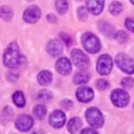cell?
<instances>
[{
    "instance_id": "cell-13",
    "label": "cell",
    "mask_w": 134,
    "mask_h": 134,
    "mask_svg": "<svg viewBox=\"0 0 134 134\" xmlns=\"http://www.w3.org/2000/svg\"><path fill=\"white\" fill-rule=\"evenodd\" d=\"M87 9L93 15H99L103 12L105 0H86Z\"/></svg>"
},
{
    "instance_id": "cell-1",
    "label": "cell",
    "mask_w": 134,
    "mask_h": 134,
    "mask_svg": "<svg viewBox=\"0 0 134 134\" xmlns=\"http://www.w3.org/2000/svg\"><path fill=\"white\" fill-rule=\"evenodd\" d=\"M24 57L21 54L19 46L16 42H10L3 54V64L8 68H16L22 65Z\"/></svg>"
},
{
    "instance_id": "cell-29",
    "label": "cell",
    "mask_w": 134,
    "mask_h": 134,
    "mask_svg": "<svg viewBox=\"0 0 134 134\" xmlns=\"http://www.w3.org/2000/svg\"><path fill=\"white\" fill-rule=\"evenodd\" d=\"M95 87L98 89V90H105L109 87V82L104 80V79H99L95 82Z\"/></svg>"
},
{
    "instance_id": "cell-30",
    "label": "cell",
    "mask_w": 134,
    "mask_h": 134,
    "mask_svg": "<svg viewBox=\"0 0 134 134\" xmlns=\"http://www.w3.org/2000/svg\"><path fill=\"white\" fill-rule=\"evenodd\" d=\"M19 77H20V75H19V72H17V71H15V70H12V71H8L7 73H6V79L9 81V82H16V81H18L19 80Z\"/></svg>"
},
{
    "instance_id": "cell-3",
    "label": "cell",
    "mask_w": 134,
    "mask_h": 134,
    "mask_svg": "<svg viewBox=\"0 0 134 134\" xmlns=\"http://www.w3.org/2000/svg\"><path fill=\"white\" fill-rule=\"evenodd\" d=\"M115 63L121 71H124L128 74L134 73V60L132 58H130L128 54L118 53L115 58Z\"/></svg>"
},
{
    "instance_id": "cell-6",
    "label": "cell",
    "mask_w": 134,
    "mask_h": 134,
    "mask_svg": "<svg viewBox=\"0 0 134 134\" xmlns=\"http://www.w3.org/2000/svg\"><path fill=\"white\" fill-rule=\"evenodd\" d=\"M111 100L116 107H126L130 100V96L124 89H114L111 93Z\"/></svg>"
},
{
    "instance_id": "cell-11",
    "label": "cell",
    "mask_w": 134,
    "mask_h": 134,
    "mask_svg": "<svg viewBox=\"0 0 134 134\" xmlns=\"http://www.w3.org/2000/svg\"><path fill=\"white\" fill-rule=\"evenodd\" d=\"M55 69L60 74L68 75L72 70V66H71L70 60L65 58V57L64 58H60L55 63Z\"/></svg>"
},
{
    "instance_id": "cell-25",
    "label": "cell",
    "mask_w": 134,
    "mask_h": 134,
    "mask_svg": "<svg viewBox=\"0 0 134 134\" xmlns=\"http://www.w3.org/2000/svg\"><path fill=\"white\" fill-rule=\"evenodd\" d=\"M55 8L60 15H64V14H66V12L68 9V2L66 0H57Z\"/></svg>"
},
{
    "instance_id": "cell-24",
    "label": "cell",
    "mask_w": 134,
    "mask_h": 134,
    "mask_svg": "<svg viewBox=\"0 0 134 134\" xmlns=\"http://www.w3.org/2000/svg\"><path fill=\"white\" fill-rule=\"evenodd\" d=\"M37 98L40 99L41 102H49V100L52 98V93H51L49 90L43 89V90H40V91L38 92Z\"/></svg>"
},
{
    "instance_id": "cell-14",
    "label": "cell",
    "mask_w": 134,
    "mask_h": 134,
    "mask_svg": "<svg viewBox=\"0 0 134 134\" xmlns=\"http://www.w3.org/2000/svg\"><path fill=\"white\" fill-rule=\"evenodd\" d=\"M46 49L51 57H57L63 51V44L59 40H51L48 42Z\"/></svg>"
},
{
    "instance_id": "cell-7",
    "label": "cell",
    "mask_w": 134,
    "mask_h": 134,
    "mask_svg": "<svg viewBox=\"0 0 134 134\" xmlns=\"http://www.w3.org/2000/svg\"><path fill=\"white\" fill-rule=\"evenodd\" d=\"M71 59H72V62L74 63V65L81 70L87 69L90 64L88 57L80 49H73L71 51Z\"/></svg>"
},
{
    "instance_id": "cell-28",
    "label": "cell",
    "mask_w": 134,
    "mask_h": 134,
    "mask_svg": "<svg viewBox=\"0 0 134 134\" xmlns=\"http://www.w3.org/2000/svg\"><path fill=\"white\" fill-rule=\"evenodd\" d=\"M77 16H79L80 20L85 21L88 18V9L85 6H80L77 8Z\"/></svg>"
},
{
    "instance_id": "cell-35",
    "label": "cell",
    "mask_w": 134,
    "mask_h": 134,
    "mask_svg": "<svg viewBox=\"0 0 134 134\" xmlns=\"http://www.w3.org/2000/svg\"><path fill=\"white\" fill-rule=\"evenodd\" d=\"M47 20H48L50 23H57V22H58V19H57V17H55L54 15H51V14L47 15Z\"/></svg>"
},
{
    "instance_id": "cell-17",
    "label": "cell",
    "mask_w": 134,
    "mask_h": 134,
    "mask_svg": "<svg viewBox=\"0 0 134 134\" xmlns=\"http://www.w3.org/2000/svg\"><path fill=\"white\" fill-rule=\"evenodd\" d=\"M82 127V120L79 117L71 118L67 124V129L71 134H76Z\"/></svg>"
},
{
    "instance_id": "cell-9",
    "label": "cell",
    "mask_w": 134,
    "mask_h": 134,
    "mask_svg": "<svg viewBox=\"0 0 134 134\" xmlns=\"http://www.w3.org/2000/svg\"><path fill=\"white\" fill-rule=\"evenodd\" d=\"M40 17H41V10L36 5H31L27 7L23 13V19L27 23H35L40 19Z\"/></svg>"
},
{
    "instance_id": "cell-38",
    "label": "cell",
    "mask_w": 134,
    "mask_h": 134,
    "mask_svg": "<svg viewBox=\"0 0 134 134\" xmlns=\"http://www.w3.org/2000/svg\"><path fill=\"white\" fill-rule=\"evenodd\" d=\"M28 1H32V0H28Z\"/></svg>"
},
{
    "instance_id": "cell-2",
    "label": "cell",
    "mask_w": 134,
    "mask_h": 134,
    "mask_svg": "<svg viewBox=\"0 0 134 134\" xmlns=\"http://www.w3.org/2000/svg\"><path fill=\"white\" fill-rule=\"evenodd\" d=\"M82 43L84 48L90 53H96L100 49V42L92 32H85L82 37Z\"/></svg>"
},
{
    "instance_id": "cell-8",
    "label": "cell",
    "mask_w": 134,
    "mask_h": 134,
    "mask_svg": "<svg viewBox=\"0 0 134 134\" xmlns=\"http://www.w3.org/2000/svg\"><path fill=\"white\" fill-rule=\"evenodd\" d=\"M15 126H16V128L19 131H21V132H27L34 126V119H32V117L30 115L21 114V115H19L16 118Z\"/></svg>"
},
{
    "instance_id": "cell-23",
    "label": "cell",
    "mask_w": 134,
    "mask_h": 134,
    "mask_svg": "<svg viewBox=\"0 0 134 134\" xmlns=\"http://www.w3.org/2000/svg\"><path fill=\"white\" fill-rule=\"evenodd\" d=\"M109 12L113 15V16H117L122 12V5L121 3L117 2V1H113L110 3L109 5Z\"/></svg>"
},
{
    "instance_id": "cell-26",
    "label": "cell",
    "mask_w": 134,
    "mask_h": 134,
    "mask_svg": "<svg viewBox=\"0 0 134 134\" xmlns=\"http://www.w3.org/2000/svg\"><path fill=\"white\" fill-rule=\"evenodd\" d=\"M114 39L118 42V43H126L129 39V36L126 31L124 30H118L117 32H115L114 35Z\"/></svg>"
},
{
    "instance_id": "cell-12",
    "label": "cell",
    "mask_w": 134,
    "mask_h": 134,
    "mask_svg": "<svg viewBox=\"0 0 134 134\" xmlns=\"http://www.w3.org/2000/svg\"><path fill=\"white\" fill-rule=\"evenodd\" d=\"M94 96L93 90L90 87L82 86L76 90V98L82 103H89Z\"/></svg>"
},
{
    "instance_id": "cell-37",
    "label": "cell",
    "mask_w": 134,
    "mask_h": 134,
    "mask_svg": "<svg viewBox=\"0 0 134 134\" xmlns=\"http://www.w3.org/2000/svg\"><path fill=\"white\" fill-rule=\"evenodd\" d=\"M130 1H131V2H132V3L134 4V0H130Z\"/></svg>"
},
{
    "instance_id": "cell-20",
    "label": "cell",
    "mask_w": 134,
    "mask_h": 134,
    "mask_svg": "<svg viewBox=\"0 0 134 134\" xmlns=\"http://www.w3.org/2000/svg\"><path fill=\"white\" fill-rule=\"evenodd\" d=\"M14 13L12 10V8L7 5H2L0 7V17L1 19H3L4 21H10L13 19Z\"/></svg>"
},
{
    "instance_id": "cell-27",
    "label": "cell",
    "mask_w": 134,
    "mask_h": 134,
    "mask_svg": "<svg viewBox=\"0 0 134 134\" xmlns=\"http://www.w3.org/2000/svg\"><path fill=\"white\" fill-rule=\"evenodd\" d=\"M120 84H121V86H122L124 88L130 89V88H132V87L134 86V80H133V77L127 76V77H124V79L121 80Z\"/></svg>"
},
{
    "instance_id": "cell-18",
    "label": "cell",
    "mask_w": 134,
    "mask_h": 134,
    "mask_svg": "<svg viewBox=\"0 0 134 134\" xmlns=\"http://www.w3.org/2000/svg\"><path fill=\"white\" fill-rule=\"evenodd\" d=\"M13 116H14V110L9 107V106H6L3 108L2 112H1V122L2 124H7L8 121H10L13 119Z\"/></svg>"
},
{
    "instance_id": "cell-16",
    "label": "cell",
    "mask_w": 134,
    "mask_h": 134,
    "mask_svg": "<svg viewBox=\"0 0 134 134\" xmlns=\"http://www.w3.org/2000/svg\"><path fill=\"white\" fill-rule=\"evenodd\" d=\"M37 81L40 85L43 86H47L51 83L52 81V74L51 72H49L48 70H43L41 72H39L38 76H37Z\"/></svg>"
},
{
    "instance_id": "cell-19",
    "label": "cell",
    "mask_w": 134,
    "mask_h": 134,
    "mask_svg": "<svg viewBox=\"0 0 134 134\" xmlns=\"http://www.w3.org/2000/svg\"><path fill=\"white\" fill-rule=\"evenodd\" d=\"M13 102L19 108H23L25 106V97H24V94L22 93V91L17 90L16 92H14V94H13Z\"/></svg>"
},
{
    "instance_id": "cell-32",
    "label": "cell",
    "mask_w": 134,
    "mask_h": 134,
    "mask_svg": "<svg viewBox=\"0 0 134 134\" xmlns=\"http://www.w3.org/2000/svg\"><path fill=\"white\" fill-rule=\"evenodd\" d=\"M125 25L130 31L134 32V18H127L125 21Z\"/></svg>"
},
{
    "instance_id": "cell-34",
    "label": "cell",
    "mask_w": 134,
    "mask_h": 134,
    "mask_svg": "<svg viewBox=\"0 0 134 134\" xmlns=\"http://www.w3.org/2000/svg\"><path fill=\"white\" fill-rule=\"evenodd\" d=\"M80 134H98V133L92 128H85L82 130V132Z\"/></svg>"
},
{
    "instance_id": "cell-31",
    "label": "cell",
    "mask_w": 134,
    "mask_h": 134,
    "mask_svg": "<svg viewBox=\"0 0 134 134\" xmlns=\"http://www.w3.org/2000/svg\"><path fill=\"white\" fill-rule=\"evenodd\" d=\"M60 38L62 39V41H63L67 46H70V45L72 44V38H71L68 34H66V32H61V34H60Z\"/></svg>"
},
{
    "instance_id": "cell-15",
    "label": "cell",
    "mask_w": 134,
    "mask_h": 134,
    "mask_svg": "<svg viewBox=\"0 0 134 134\" xmlns=\"http://www.w3.org/2000/svg\"><path fill=\"white\" fill-rule=\"evenodd\" d=\"M98 29L104 36H106L108 38H113L115 35V29H114L113 25L110 24L109 22H106V21H99L98 22Z\"/></svg>"
},
{
    "instance_id": "cell-22",
    "label": "cell",
    "mask_w": 134,
    "mask_h": 134,
    "mask_svg": "<svg viewBox=\"0 0 134 134\" xmlns=\"http://www.w3.org/2000/svg\"><path fill=\"white\" fill-rule=\"evenodd\" d=\"M89 79H90L89 74H86V73H83V72H77V73H75V75L73 77V83L76 84V85L85 84L89 81Z\"/></svg>"
},
{
    "instance_id": "cell-36",
    "label": "cell",
    "mask_w": 134,
    "mask_h": 134,
    "mask_svg": "<svg viewBox=\"0 0 134 134\" xmlns=\"http://www.w3.org/2000/svg\"><path fill=\"white\" fill-rule=\"evenodd\" d=\"M31 134H43V131H41V130H38V131H34Z\"/></svg>"
},
{
    "instance_id": "cell-33",
    "label": "cell",
    "mask_w": 134,
    "mask_h": 134,
    "mask_svg": "<svg viewBox=\"0 0 134 134\" xmlns=\"http://www.w3.org/2000/svg\"><path fill=\"white\" fill-rule=\"evenodd\" d=\"M73 106V103H72V100H70V99H63L62 102H61V107L63 108V109H65V110H69V109H71V107Z\"/></svg>"
},
{
    "instance_id": "cell-10",
    "label": "cell",
    "mask_w": 134,
    "mask_h": 134,
    "mask_svg": "<svg viewBox=\"0 0 134 134\" xmlns=\"http://www.w3.org/2000/svg\"><path fill=\"white\" fill-rule=\"evenodd\" d=\"M66 121V116L65 113L61 110H55L53 112H51L50 116H49V124L50 126H52L55 129H60L64 126Z\"/></svg>"
},
{
    "instance_id": "cell-5",
    "label": "cell",
    "mask_w": 134,
    "mask_h": 134,
    "mask_svg": "<svg viewBox=\"0 0 134 134\" xmlns=\"http://www.w3.org/2000/svg\"><path fill=\"white\" fill-rule=\"evenodd\" d=\"M113 67L112 58L109 54H102L96 62V70L102 75H107L111 72Z\"/></svg>"
},
{
    "instance_id": "cell-21",
    "label": "cell",
    "mask_w": 134,
    "mask_h": 134,
    "mask_svg": "<svg viewBox=\"0 0 134 134\" xmlns=\"http://www.w3.org/2000/svg\"><path fill=\"white\" fill-rule=\"evenodd\" d=\"M32 112H34V115H35L37 118L43 119V117H44V116L46 115V113H47V109H46V107H45L44 105H37V106H35Z\"/></svg>"
},
{
    "instance_id": "cell-4",
    "label": "cell",
    "mask_w": 134,
    "mask_h": 134,
    "mask_svg": "<svg viewBox=\"0 0 134 134\" xmlns=\"http://www.w3.org/2000/svg\"><path fill=\"white\" fill-rule=\"evenodd\" d=\"M86 119L88 121V124L93 127V128H100L104 125V117L102 112L94 107H91L89 109H87L86 113Z\"/></svg>"
}]
</instances>
